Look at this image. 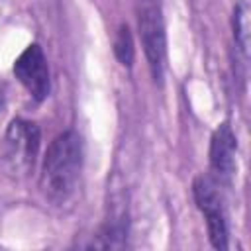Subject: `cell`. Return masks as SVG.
I'll return each mask as SVG.
<instances>
[{
    "mask_svg": "<svg viewBox=\"0 0 251 251\" xmlns=\"http://www.w3.org/2000/svg\"><path fill=\"white\" fill-rule=\"evenodd\" d=\"M82 167V141L76 131H65L47 149L41 173V188L53 202H65L78 180Z\"/></svg>",
    "mask_w": 251,
    "mask_h": 251,
    "instance_id": "6da1fadb",
    "label": "cell"
},
{
    "mask_svg": "<svg viewBox=\"0 0 251 251\" xmlns=\"http://www.w3.org/2000/svg\"><path fill=\"white\" fill-rule=\"evenodd\" d=\"M194 200L200 208V212L206 216L208 224V235L216 249L227 247V227H226V214L222 208L220 194L216 190V184L208 176H198L192 184Z\"/></svg>",
    "mask_w": 251,
    "mask_h": 251,
    "instance_id": "7a4b0ae2",
    "label": "cell"
},
{
    "mask_svg": "<svg viewBox=\"0 0 251 251\" xmlns=\"http://www.w3.org/2000/svg\"><path fill=\"white\" fill-rule=\"evenodd\" d=\"M139 29H141V41H143V49H145L153 78L161 80L163 71H165V61H167V47H165L163 20H161V14H159L157 6L147 4L141 10Z\"/></svg>",
    "mask_w": 251,
    "mask_h": 251,
    "instance_id": "3957f363",
    "label": "cell"
},
{
    "mask_svg": "<svg viewBox=\"0 0 251 251\" xmlns=\"http://www.w3.org/2000/svg\"><path fill=\"white\" fill-rule=\"evenodd\" d=\"M14 75L35 100H43L49 94V67L37 43L25 47V51L16 59Z\"/></svg>",
    "mask_w": 251,
    "mask_h": 251,
    "instance_id": "277c9868",
    "label": "cell"
},
{
    "mask_svg": "<svg viewBox=\"0 0 251 251\" xmlns=\"http://www.w3.org/2000/svg\"><path fill=\"white\" fill-rule=\"evenodd\" d=\"M235 149L237 141L227 124H222L210 143V169L220 182H229L235 173Z\"/></svg>",
    "mask_w": 251,
    "mask_h": 251,
    "instance_id": "5b68a950",
    "label": "cell"
},
{
    "mask_svg": "<svg viewBox=\"0 0 251 251\" xmlns=\"http://www.w3.org/2000/svg\"><path fill=\"white\" fill-rule=\"evenodd\" d=\"M10 155L18 159V163L29 167L33 165L37 147H39V127L25 120H14L6 133Z\"/></svg>",
    "mask_w": 251,
    "mask_h": 251,
    "instance_id": "8992f818",
    "label": "cell"
},
{
    "mask_svg": "<svg viewBox=\"0 0 251 251\" xmlns=\"http://www.w3.org/2000/svg\"><path fill=\"white\" fill-rule=\"evenodd\" d=\"M233 37L243 55H247L249 49V8L245 2H239L233 10Z\"/></svg>",
    "mask_w": 251,
    "mask_h": 251,
    "instance_id": "52a82bcc",
    "label": "cell"
},
{
    "mask_svg": "<svg viewBox=\"0 0 251 251\" xmlns=\"http://www.w3.org/2000/svg\"><path fill=\"white\" fill-rule=\"evenodd\" d=\"M114 53L120 59L122 65H131L133 61V41H131V33L127 29V25H122L118 29L116 41H114Z\"/></svg>",
    "mask_w": 251,
    "mask_h": 251,
    "instance_id": "ba28073f",
    "label": "cell"
},
{
    "mask_svg": "<svg viewBox=\"0 0 251 251\" xmlns=\"http://www.w3.org/2000/svg\"><path fill=\"white\" fill-rule=\"evenodd\" d=\"M0 98H2V94H0Z\"/></svg>",
    "mask_w": 251,
    "mask_h": 251,
    "instance_id": "9c48e42d",
    "label": "cell"
}]
</instances>
